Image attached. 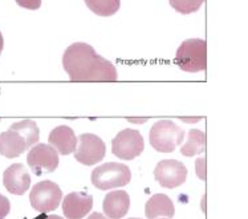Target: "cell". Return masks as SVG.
Wrapping results in <instances>:
<instances>
[{
  "label": "cell",
  "mask_w": 248,
  "mask_h": 219,
  "mask_svg": "<svg viewBox=\"0 0 248 219\" xmlns=\"http://www.w3.org/2000/svg\"><path fill=\"white\" fill-rule=\"evenodd\" d=\"M145 150L141 133L134 129H124L111 141V153L120 159L130 161L140 157Z\"/></svg>",
  "instance_id": "8992f818"
},
{
  "label": "cell",
  "mask_w": 248,
  "mask_h": 219,
  "mask_svg": "<svg viewBox=\"0 0 248 219\" xmlns=\"http://www.w3.org/2000/svg\"><path fill=\"white\" fill-rule=\"evenodd\" d=\"M169 3L181 15H191L201 10L204 0H169Z\"/></svg>",
  "instance_id": "d6986e66"
},
{
  "label": "cell",
  "mask_w": 248,
  "mask_h": 219,
  "mask_svg": "<svg viewBox=\"0 0 248 219\" xmlns=\"http://www.w3.org/2000/svg\"><path fill=\"white\" fill-rule=\"evenodd\" d=\"M27 163L36 175L52 173L59 166V152L52 145L36 143L27 156Z\"/></svg>",
  "instance_id": "ba28073f"
},
{
  "label": "cell",
  "mask_w": 248,
  "mask_h": 219,
  "mask_svg": "<svg viewBox=\"0 0 248 219\" xmlns=\"http://www.w3.org/2000/svg\"><path fill=\"white\" fill-rule=\"evenodd\" d=\"M183 138L185 130L170 120L157 121L149 134L150 145L159 153H172L183 142Z\"/></svg>",
  "instance_id": "3957f363"
},
{
  "label": "cell",
  "mask_w": 248,
  "mask_h": 219,
  "mask_svg": "<svg viewBox=\"0 0 248 219\" xmlns=\"http://www.w3.org/2000/svg\"><path fill=\"white\" fill-rule=\"evenodd\" d=\"M174 62L188 73H198L207 68V44L203 39H187L178 47Z\"/></svg>",
  "instance_id": "7a4b0ae2"
},
{
  "label": "cell",
  "mask_w": 248,
  "mask_h": 219,
  "mask_svg": "<svg viewBox=\"0 0 248 219\" xmlns=\"http://www.w3.org/2000/svg\"><path fill=\"white\" fill-rule=\"evenodd\" d=\"M92 185L98 190L124 188L132 179V172L125 163L108 162L92 172Z\"/></svg>",
  "instance_id": "277c9868"
},
{
  "label": "cell",
  "mask_w": 248,
  "mask_h": 219,
  "mask_svg": "<svg viewBox=\"0 0 248 219\" xmlns=\"http://www.w3.org/2000/svg\"><path fill=\"white\" fill-rule=\"evenodd\" d=\"M179 120L186 124H195L199 123L202 120V117H179Z\"/></svg>",
  "instance_id": "603a6c76"
},
{
  "label": "cell",
  "mask_w": 248,
  "mask_h": 219,
  "mask_svg": "<svg viewBox=\"0 0 248 219\" xmlns=\"http://www.w3.org/2000/svg\"><path fill=\"white\" fill-rule=\"evenodd\" d=\"M93 197L86 193H69L62 201V213L68 219H82L91 213Z\"/></svg>",
  "instance_id": "8fae6325"
},
{
  "label": "cell",
  "mask_w": 248,
  "mask_h": 219,
  "mask_svg": "<svg viewBox=\"0 0 248 219\" xmlns=\"http://www.w3.org/2000/svg\"><path fill=\"white\" fill-rule=\"evenodd\" d=\"M187 168L177 159H162L154 169V178L165 188H175L187 179Z\"/></svg>",
  "instance_id": "9c48e42d"
},
{
  "label": "cell",
  "mask_w": 248,
  "mask_h": 219,
  "mask_svg": "<svg viewBox=\"0 0 248 219\" xmlns=\"http://www.w3.org/2000/svg\"><path fill=\"white\" fill-rule=\"evenodd\" d=\"M26 140L15 130L0 133V154L7 158H16L27 150Z\"/></svg>",
  "instance_id": "5bb4252c"
},
{
  "label": "cell",
  "mask_w": 248,
  "mask_h": 219,
  "mask_svg": "<svg viewBox=\"0 0 248 219\" xmlns=\"http://www.w3.org/2000/svg\"><path fill=\"white\" fill-rule=\"evenodd\" d=\"M44 219H64V218H61V217H59V215H49V217H46V218Z\"/></svg>",
  "instance_id": "4316f807"
},
{
  "label": "cell",
  "mask_w": 248,
  "mask_h": 219,
  "mask_svg": "<svg viewBox=\"0 0 248 219\" xmlns=\"http://www.w3.org/2000/svg\"><path fill=\"white\" fill-rule=\"evenodd\" d=\"M62 66L71 81H117L116 65L97 55L86 43H73L62 55Z\"/></svg>",
  "instance_id": "6da1fadb"
},
{
  "label": "cell",
  "mask_w": 248,
  "mask_h": 219,
  "mask_svg": "<svg viewBox=\"0 0 248 219\" xmlns=\"http://www.w3.org/2000/svg\"><path fill=\"white\" fill-rule=\"evenodd\" d=\"M206 148V134L202 130L191 129L188 130L187 142L181 148V154L185 157H194L204 152Z\"/></svg>",
  "instance_id": "2e32d148"
},
{
  "label": "cell",
  "mask_w": 248,
  "mask_h": 219,
  "mask_svg": "<svg viewBox=\"0 0 248 219\" xmlns=\"http://www.w3.org/2000/svg\"><path fill=\"white\" fill-rule=\"evenodd\" d=\"M10 129L17 132L21 137L26 140L27 148H32L39 142L40 130H39L37 124L35 121H32V120H23V121H19V123L12 124Z\"/></svg>",
  "instance_id": "e0dca14e"
},
{
  "label": "cell",
  "mask_w": 248,
  "mask_h": 219,
  "mask_svg": "<svg viewBox=\"0 0 248 219\" xmlns=\"http://www.w3.org/2000/svg\"><path fill=\"white\" fill-rule=\"evenodd\" d=\"M145 214L147 219H155L157 217L172 218L175 214L174 203L166 194H154L146 202Z\"/></svg>",
  "instance_id": "9a60e30c"
},
{
  "label": "cell",
  "mask_w": 248,
  "mask_h": 219,
  "mask_svg": "<svg viewBox=\"0 0 248 219\" xmlns=\"http://www.w3.org/2000/svg\"><path fill=\"white\" fill-rule=\"evenodd\" d=\"M3 48H4V39H3V35H1V32H0V55H1V52H3Z\"/></svg>",
  "instance_id": "484cf974"
},
{
  "label": "cell",
  "mask_w": 248,
  "mask_h": 219,
  "mask_svg": "<svg viewBox=\"0 0 248 219\" xmlns=\"http://www.w3.org/2000/svg\"><path fill=\"white\" fill-rule=\"evenodd\" d=\"M195 172H197V175L199 177V179H202V181L206 179V158L202 157L197 159V162H195Z\"/></svg>",
  "instance_id": "44dd1931"
},
{
  "label": "cell",
  "mask_w": 248,
  "mask_h": 219,
  "mask_svg": "<svg viewBox=\"0 0 248 219\" xmlns=\"http://www.w3.org/2000/svg\"><path fill=\"white\" fill-rule=\"evenodd\" d=\"M75 158L77 161L85 166H92L94 163L101 162L107 156V145L101 138L92 134V133H84L78 137V145H77Z\"/></svg>",
  "instance_id": "52a82bcc"
},
{
  "label": "cell",
  "mask_w": 248,
  "mask_h": 219,
  "mask_svg": "<svg viewBox=\"0 0 248 219\" xmlns=\"http://www.w3.org/2000/svg\"><path fill=\"white\" fill-rule=\"evenodd\" d=\"M163 219H165V218H163Z\"/></svg>",
  "instance_id": "f1b7e54d"
},
{
  "label": "cell",
  "mask_w": 248,
  "mask_h": 219,
  "mask_svg": "<svg viewBox=\"0 0 248 219\" xmlns=\"http://www.w3.org/2000/svg\"><path fill=\"white\" fill-rule=\"evenodd\" d=\"M127 121L133 124H143L146 123L147 118H127Z\"/></svg>",
  "instance_id": "cb8c5ba5"
},
{
  "label": "cell",
  "mask_w": 248,
  "mask_h": 219,
  "mask_svg": "<svg viewBox=\"0 0 248 219\" xmlns=\"http://www.w3.org/2000/svg\"><path fill=\"white\" fill-rule=\"evenodd\" d=\"M129 219H141V218H129Z\"/></svg>",
  "instance_id": "83f0119b"
},
{
  "label": "cell",
  "mask_w": 248,
  "mask_h": 219,
  "mask_svg": "<svg viewBox=\"0 0 248 219\" xmlns=\"http://www.w3.org/2000/svg\"><path fill=\"white\" fill-rule=\"evenodd\" d=\"M62 191L60 186L52 181H41L31 190V206L39 213H49L60 206Z\"/></svg>",
  "instance_id": "5b68a950"
},
{
  "label": "cell",
  "mask_w": 248,
  "mask_h": 219,
  "mask_svg": "<svg viewBox=\"0 0 248 219\" xmlns=\"http://www.w3.org/2000/svg\"><path fill=\"white\" fill-rule=\"evenodd\" d=\"M11 210V203L7 197L0 194V219H4Z\"/></svg>",
  "instance_id": "7402d4cb"
},
{
  "label": "cell",
  "mask_w": 248,
  "mask_h": 219,
  "mask_svg": "<svg viewBox=\"0 0 248 219\" xmlns=\"http://www.w3.org/2000/svg\"><path fill=\"white\" fill-rule=\"evenodd\" d=\"M19 7L26 10L36 11L41 7V0H15Z\"/></svg>",
  "instance_id": "ffe728a7"
},
{
  "label": "cell",
  "mask_w": 248,
  "mask_h": 219,
  "mask_svg": "<svg viewBox=\"0 0 248 219\" xmlns=\"http://www.w3.org/2000/svg\"><path fill=\"white\" fill-rule=\"evenodd\" d=\"M3 185L11 194L23 195L31 186V175L23 163H14L5 169Z\"/></svg>",
  "instance_id": "30bf717a"
},
{
  "label": "cell",
  "mask_w": 248,
  "mask_h": 219,
  "mask_svg": "<svg viewBox=\"0 0 248 219\" xmlns=\"http://www.w3.org/2000/svg\"><path fill=\"white\" fill-rule=\"evenodd\" d=\"M86 219H108L107 217H104L101 213H93L92 215H89Z\"/></svg>",
  "instance_id": "d4e9b609"
},
{
  "label": "cell",
  "mask_w": 248,
  "mask_h": 219,
  "mask_svg": "<svg viewBox=\"0 0 248 219\" xmlns=\"http://www.w3.org/2000/svg\"><path fill=\"white\" fill-rule=\"evenodd\" d=\"M102 207H104L105 217L110 219H121L129 211L130 197L124 190H113L105 195Z\"/></svg>",
  "instance_id": "4fadbf2b"
},
{
  "label": "cell",
  "mask_w": 248,
  "mask_h": 219,
  "mask_svg": "<svg viewBox=\"0 0 248 219\" xmlns=\"http://www.w3.org/2000/svg\"><path fill=\"white\" fill-rule=\"evenodd\" d=\"M48 142L61 154V156H68V154L75 153L78 145V138L73 132V129L66 125L56 126L48 137Z\"/></svg>",
  "instance_id": "7c38bea8"
},
{
  "label": "cell",
  "mask_w": 248,
  "mask_h": 219,
  "mask_svg": "<svg viewBox=\"0 0 248 219\" xmlns=\"http://www.w3.org/2000/svg\"><path fill=\"white\" fill-rule=\"evenodd\" d=\"M85 4L94 15L109 17L118 12L121 0H85Z\"/></svg>",
  "instance_id": "ac0fdd59"
}]
</instances>
